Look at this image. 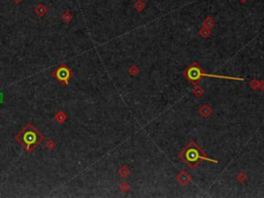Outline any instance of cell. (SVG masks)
I'll return each instance as SVG.
<instances>
[{"mask_svg": "<svg viewBox=\"0 0 264 198\" xmlns=\"http://www.w3.org/2000/svg\"><path fill=\"white\" fill-rule=\"evenodd\" d=\"M185 75L188 79L192 81V82H196L202 77H219V79H236V81H243V79H239V77H226V75H217V74H207L203 73L201 71V69L197 66H190L187 69V71L185 72Z\"/></svg>", "mask_w": 264, "mask_h": 198, "instance_id": "cell-1", "label": "cell"}, {"mask_svg": "<svg viewBox=\"0 0 264 198\" xmlns=\"http://www.w3.org/2000/svg\"><path fill=\"white\" fill-rule=\"evenodd\" d=\"M185 160L186 162H187L188 164H190V165H192V164H196L199 160H202V159H204V160H207V161H211V162H215V163H217L216 160H213V159L211 158H205V157H202L200 155V153H199V151L196 150V149H189V150L186 152V156H185Z\"/></svg>", "mask_w": 264, "mask_h": 198, "instance_id": "cell-2", "label": "cell"}, {"mask_svg": "<svg viewBox=\"0 0 264 198\" xmlns=\"http://www.w3.org/2000/svg\"><path fill=\"white\" fill-rule=\"evenodd\" d=\"M36 11L38 15H43V13L47 11V8H45V5H42V4H39V5L36 7Z\"/></svg>", "mask_w": 264, "mask_h": 198, "instance_id": "cell-3", "label": "cell"}, {"mask_svg": "<svg viewBox=\"0 0 264 198\" xmlns=\"http://www.w3.org/2000/svg\"><path fill=\"white\" fill-rule=\"evenodd\" d=\"M20 1H21V0H15V2H16V3H19Z\"/></svg>", "mask_w": 264, "mask_h": 198, "instance_id": "cell-4", "label": "cell"}, {"mask_svg": "<svg viewBox=\"0 0 264 198\" xmlns=\"http://www.w3.org/2000/svg\"><path fill=\"white\" fill-rule=\"evenodd\" d=\"M243 2H245V0H243Z\"/></svg>", "mask_w": 264, "mask_h": 198, "instance_id": "cell-5", "label": "cell"}]
</instances>
